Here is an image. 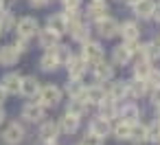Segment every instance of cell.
<instances>
[{
  "mask_svg": "<svg viewBox=\"0 0 160 145\" xmlns=\"http://www.w3.org/2000/svg\"><path fill=\"white\" fill-rule=\"evenodd\" d=\"M38 103H42L44 108H55V106H59V101L64 99V90L59 88V86H55V84H46V86H42L40 88V92H38Z\"/></svg>",
  "mask_w": 160,
  "mask_h": 145,
  "instance_id": "1",
  "label": "cell"
},
{
  "mask_svg": "<svg viewBox=\"0 0 160 145\" xmlns=\"http://www.w3.org/2000/svg\"><path fill=\"white\" fill-rule=\"evenodd\" d=\"M103 55H105V53H103L101 42H97V40H88V42L81 44V53H79V57H81L88 66H94L97 62H101Z\"/></svg>",
  "mask_w": 160,
  "mask_h": 145,
  "instance_id": "2",
  "label": "cell"
},
{
  "mask_svg": "<svg viewBox=\"0 0 160 145\" xmlns=\"http://www.w3.org/2000/svg\"><path fill=\"white\" fill-rule=\"evenodd\" d=\"M20 38H29V40H33L35 35H38V31H40V22H38V18H33V16H22L18 22H16V29H13Z\"/></svg>",
  "mask_w": 160,
  "mask_h": 145,
  "instance_id": "3",
  "label": "cell"
},
{
  "mask_svg": "<svg viewBox=\"0 0 160 145\" xmlns=\"http://www.w3.org/2000/svg\"><path fill=\"white\" fill-rule=\"evenodd\" d=\"M110 13V7H108V3L105 0H90L88 3V7H86V13H83V18L90 22H97V20H101V18H105Z\"/></svg>",
  "mask_w": 160,
  "mask_h": 145,
  "instance_id": "4",
  "label": "cell"
},
{
  "mask_svg": "<svg viewBox=\"0 0 160 145\" xmlns=\"http://www.w3.org/2000/svg\"><path fill=\"white\" fill-rule=\"evenodd\" d=\"M94 24H97V33H99L101 38H105V40H112V38L118 35V24H121V22L114 20L112 16L101 18V20H97Z\"/></svg>",
  "mask_w": 160,
  "mask_h": 145,
  "instance_id": "5",
  "label": "cell"
},
{
  "mask_svg": "<svg viewBox=\"0 0 160 145\" xmlns=\"http://www.w3.org/2000/svg\"><path fill=\"white\" fill-rule=\"evenodd\" d=\"M110 62H112V66H129L134 62V53L129 51V46L125 42H121L112 49V60Z\"/></svg>",
  "mask_w": 160,
  "mask_h": 145,
  "instance_id": "6",
  "label": "cell"
},
{
  "mask_svg": "<svg viewBox=\"0 0 160 145\" xmlns=\"http://www.w3.org/2000/svg\"><path fill=\"white\" fill-rule=\"evenodd\" d=\"M114 68H116V66H112V62H105V57H103L101 62H97V64L92 66L94 81H97V84H108V81H112V79H114Z\"/></svg>",
  "mask_w": 160,
  "mask_h": 145,
  "instance_id": "7",
  "label": "cell"
},
{
  "mask_svg": "<svg viewBox=\"0 0 160 145\" xmlns=\"http://www.w3.org/2000/svg\"><path fill=\"white\" fill-rule=\"evenodd\" d=\"M116 117H118V121H125V123L134 125V123L140 121V108L134 101H127L121 108H116Z\"/></svg>",
  "mask_w": 160,
  "mask_h": 145,
  "instance_id": "8",
  "label": "cell"
},
{
  "mask_svg": "<svg viewBox=\"0 0 160 145\" xmlns=\"http://www.w3.org/2000/svg\"><path fill=\"white\" fill-rule=\"evenodd\" d=\"M118 35L123 38V42H140V24L136 20H125L123 24H118Z\"/></svg>",
  "mask_w": 160,
  "mask_h": 145,
  "instance_id": "9",
  "label": "cell"
},
{
  "mask_svg": "<svg viewBox=\"0 0 160 145\" xmlns=\"http://www.w3.org/2000/svg\"><path fill=\"white\" fill-rule=\"evenodd\" d=\"M44 117H46V108H44L42 103H38V101L24 103V108H22V119H24V121H29V123H40Z\"/></svg>",
  "mask_w": 160,
  "mask_h": 145,
  "instance_id": "10",
  "label": "cell"
},
{
  "mask_svg": "<svg viewBox=\"0 0 160 145\" xmlns=\"http://www.w3.org/2000/svg\"><path fill=\"white\" fill-rule=\"evenodd\" d=\"M2 141L7 143V145H18V143H22V138H24V127L18 123V121H13V123H9L5 130H2Z\"/></svg>",
  "mask_w": 160,
  "mask_h": 145,
  "instance_id": "11",
  "label": "cell"
},
{
  "mask_svg": "<svg viewBox=\"0 0 160 145\" xmlns=\"http://www.w3.org/2000/svg\"><path fill=\"white\" fill-rule=\"evenodd\" d=\"M40 88H42L40 79L33 77V75H27V77L20 79V90H18V92H20L22 97H27V99H35L38 92H40Z\"/></svg>",
  "mask_w": 160,
  "mask_h": 145,
  "instance_id": "12",
  "label": "cell"
},
{
  "mask_svg": "<svg viewBox=\"0 0 160 145\" xmlns=\"http://www.w3.org/2000/svg\"><path fill=\"white\" fill-rule=\"evenodd\" d=\"M136 57L147 60V62H151V64H153L156 60H160V44H158V40H151V42H145V44H138Z\"/></svg>",
  "mask_w": 160,
  "mask_h": 145,
  "instance_id": "13",
  "label": "cell"
},
{
  "mask_svg": "<svg viewBox=\"0 0 160 145\" xmlns=\"http://www.w3.org/2000/svg\"><path fill=\"white\" fill-rule=\"evenodd\" d=\"M64 66H66V70H68V77H72V79H81V77L86 75V70H88V64H86L79 55H70V60H68Z\"/></svg>",
  "mask_w": 160,
  "mask_h": 145,
  "instance_id": "14",
  "label": "cell"
},
{
  "mask_svg": "<svg viewBox=\"0 0 160 145\" xmlns=\"http://www.w3.org/2000/svg\"><path fill=\"white\" fill-rule=\"evenodd\" d=\"M59 66H62V64H59V57H57V53H55V46H53V49H46V51L42 53V57H40V68H42L44 73H55Z\"/></svg>",
  "mask_w": 160,
  "mask_h": 145,
  "instance_id": "15",
  "label": "cell"
},
{
  "mask_svg": "<svg viewBox=\"0 0 160 145\" xmlns=\"http://www.w3.org/2000/svg\"><path fill=\"white\" fill-rule=\"evenodd\" d=\"M83 101L90 106V103H94V106H99L103 99H105V88L101 86V84H92V86H86L83 88Z\"/></svg>",
  "mask_w": 160,
  "mask_h": 145,
  "instance_id": "16",
  "label": "cell"
},
{
  "mask_svg": "<svg viewBox=\"0 0 160 145\" xmlns=\"http://www.w3.org/2000/svg\"><path fill=\"white\" fill-rule=\"evenodd\" d=\"M68 33H70V38L77 42V44H83V42H88L90 40V22L88 20H81V22H77L75 27H70L68 29Z\"/></svg>",
  "mask_w": 160,
  "mask_h": 145,
  "instance_id": "17",
  "label": "cell"
},
{
  "mask_svg": "<svg viewBox=\"0 0 160 145\" xmlns=\"http://www.w3.org/2000/svg\"><path fill=\"white\" fill-rule=\"evenodd\" d=\"M153 9H156V0H138V3L132 7L134 16L140 20H151L153 18Z\"/></svg>",
  "mask_w": 160,
  "mask_h": 145,
  "instance_id": "18",
  "label": "cell"
},
{
  "mask_svg": "<svg viewBox=\"0 0 160 145\" xmlns=\"http://www.w3.org/2000/svg\"><path fill=\"white\" fill-rule=\"evenodd\" d=\"M105 95L112 99V101H125L129 95H127V81H123V79H116V81H112L110 84V88L105 90Z\"/></svg>",
  "mask_w": 160,
  "mask_h": 145,
  "instance_id": "19",
  "label": "cell"
},
{
  "mask_svg": "<svg viewBox=\"0 0 160 145\" xmlns=\"http://www.w3.org/2000/svg\"><path fill=\"white\" fill-rule=\"evenodd\" d=\"M18 60H20V51L13 44L0 46V66H16Z\"/></svg>",
  "mask_w": 160,
  "mask_h": 145,
  "instance_id": "20",
  "label": "cell"
},
{
  "mask_svg": "<svg viewBox=\"0 0 160 145\" xmlns=\"http://www.w3.org/2000/svg\"><path fill=\"white\" fill-rule=\"evenodd\" d=\"M20 79H22V75L16 73V70H11V73H7L2 79H0V86L7 90V95H18V90H20Z\"/></svg>",
  "mask_w": 160,
  "mask_h": 145,
  "instance_id": "21",
  "label": "cell"
},
{
  "mask_svg": "<svg viewBox=\"0 0 160 145\" xmlns=\"http://www.w3.org/2000/svg\"><path fill=\"white\" fill-rule=\"evenodd\" d=\"M38 44H40V49H53V46H57L59 44V35L57 33H53L51 29H40L38 31Z\"/></svg>",
  "mask_w": 160,
  "mask_h": 145,
  "instance_id": "22",
  "label": "cell"
},
{
  "mask_svg": "<svg viewBox=\"0 0 160 145\" xmlns=\"http://www.w3.org/2000/svg\"><path fill=\"white\" fill-rule=\"evenodd\" d=\"M127 95L132 99H140L145 95H149V86L145 79H129L127 81Z\"/></svg>",
  "mask_w": 160,
  "mask_h": 145,
  "instance_id": "23",
  "label": "cell"
},
{
  "mask_svg": "<svg viewBox=\"0 0 160 145\" xmlns=\"http://www.w3.org/2000/svg\"><path fill=\"white\" fill-rule=\"evenodd\" d=\"M46 29H51V31L57 33L59 38L68 33V27H66V20H64L62 13H53V16H48V20H46Z\"/></svg>",
  "mask_w": 160,
  "mask_h": 145,
  "instance_id": "24",
  "label": "cell"
},
{
  "mask_svg": "<svg viewBox=\"0 0 160 145\" xmlns=\"http://www.w3.org/2000/svg\"><path fill=\"white\" fill-rule=\"evenodd\" d=\"M132 70H134V79H145V81H147V77L151 75L153 66H151V62H147V60H140V57H136V62H134Z\"/></svg>",
  "mask_w": 160,
  "mask_h": 145,
  "instance_id": "25",
  "label": "cell"
},
{
  "mask_svg": "<svg viewBox=\"0 0 160 145\" xmlns=\"http://www.w3.org/2000/svg\"><path fill=\"white\" fill-rule=\"evenodd\" d=\"M59 132H64V134H75L77 130H79V117H75V114H64L62 119H59Z\"/></svg>",
  "mask_w": 160,
  "mask_h": 145,
  "instance_id": "26",
  "label": "cell"
},
{
  "mask_svg": "<svg viewBox=\"0 0 160 145\" xmlns=\"http://www.w3.org/2000/svg\"><path fill=\"white\" fill-rule=\"evenodd\" d=\"M66 112H68V114H75V117H79V119H81V117L88 112V103L83 101V97H70Z\"/></svg>",
  "mask_w": 160,
  "mask_h": 145,
  "instance_id": "27",
  "label": "cell"
},
{
  "mask_svg": "<svg viewBox=\"0 0 160 145\" xmlns=\"http://www.w3.org/2000/svg\"><path fill=\"white\" fill-rule=\"evenodd\" d=\"M90 132H94L97 136H108L110 132H112V125H110V121L108 119H103V117H97V119H92L90 121Z\"/></svg>",
  "mask_w": 160,
  "mask_h": 145,
  "instance_id": "28",
  "label": "cell"
},
{
  "mask_svg": "<svg viewBox=\"0 0 160 145\" xmlns=\"http://www.w3.org/2000/svg\"><path fill=\"white\" fill-rule=\"evenodd\" d=\"M116 108H118V106H116V101H112V99L105 95V99L99 103V117H103V119H108V121H110V119H114V117H116Z\"/></svg>",
  "mask_w": 160,
  "mask_h": 145,
  "instance_id": "29",
  "label": "cell"
},
{
  "mask_svg": "<svg viewBox=\"0 0 160 145\" xmlns=\"http://www.w3.org/2000/svg\"><path fill=\"white\" fill-rule=\"evenodd\" d=\"M57 134H59V125H57L55 121H44V123L40 125V136H42V141H55Z\"/></svg>",
  "mask_w": 160,
  "mask_h": 145,
  "instance_id": "30",
  "label": "cell"
},
{
  "mask_svg": "<svg viewBox=\"0 0 160 145\" xmlns=\"http://www.w3.org/2000/svg\"><path fill=\"white\" fill-rule=\"evenodd\" d=\"M83 88H86V84H83L81 79L68 77V81H66V86H64V92H66L68 97H81V95H83Z\"/></svg>",
  "mask_w": 160,
  "mask_h": 145,
  "instance_id": "31",
  "label": "cell"
},
{
  "mask_svg": "<svg viewBox=\"0 0 160 145\" xmlns=\"http://www.w3.org/2000/svg\"><path fill=\"white\" fill-rule=\"evenodd\" d=\"M16 22H18V18L13 16V11H2V13H0V31H2V33L13 31Z\"/></svg>",
  "mask_w": 160,
  "mask_h": 145,
  "instance_id": "32",
  "label": "cell"
},
{
  "mask_svg": "<svg viewBox=\"0 0 160 145\" xmlns=\"http://www.w3.org/2000/svg\"><path fill=\"white\" fill-rule=\"evenodd\" d=\"M129 141H136V143H145L147 141V125H142L140 121L132 125L129 130Z\"/></svg>",
  "mask_w": 160,
  "mask_h": 145,
  "instance_id": "33",
  "label": "cell"
},
{
  "mask_svg": "<svg viewBox=\"0 0 160 145\" xmlns=\"http://www.w3.org/2000/svg\"><path fill=\"white\" fill-rule=\"evenodd\" d=\"M129 130H132V125L125 123V121H118V123L112 127V132H114V136H116L118 141H129Z\"/></svg>",
  "mask_w": 160,
  "mask_h": 145,
  "instance_id": "34",
  "label": "cell"
},
{
  "mask_svg": "<svg viewBox=\"0 0 160 145\" xmlns=\"http://www.w3.org/2000/svg\"><path fill=\"white\" fill-rule=\"evenodd\" d=\"M55 53H57V57H59V64H62V66H64V64L70 60V55H72L70 46H66V44H57V46H55Z\"/></svg>",
  "mask_w": 160,
  "mask_h": 145,
  "instance_id": "35",
  "label": "cell"
},
{
  "mask_svg": "<svg viewBox=\"0 0 160 145\" xmlns=\"http://www.w3.org/2000/svg\"><path fill=\"white\" fill-rule=\"evenodd\" d=\"M147 141H151V143L160 141V121H153L151 125H147Z\"/></svg>",
  "mask_w": 160,
  "mask_h": 145,
  "instance_id": "36",
  "label": "cell"
},
{
  "mask_svg": "<svg viewBox=\"0 0 160 145\" xmlns=\"http://www.w3.org/2000/svg\"><path fill=\"white\" fill-rule=\"evenodd\" d=\"M81 145H103V138H101V136H97L94 132H86V136H83Z\"/></svg>",
  "mask_w": 160,
  "mask_h": 145,
  "instance_id": "37",
  "label": "cell"
},
{
  "mask_svg": "<svg viewBox=\"0 0 160 145\" xmlns=\"http://www.w3.org/2000/svg\"><path fill=\"white\" fill-rule=\"evenodd\" d=\"M13 46H16V49L20 51V55H22V53H27V51L31 49V40H29V38H20V35H18Z\"/></svg>",
  "mask_w": 160,
  "mask_h": 145,
  "instance_id": "38",
  "label": "cell"
},
{
  "mask_svg": "<svg viewBox=\"0 0 160 145\" xmlns=\"http://www.w3.org/2000/svg\"><path fill=\"white\" fill-rule=\"evenodd\" d=\"M149 99H151L153 106H160V86H156V88L149 90Z\"/></svg>",
  "mask_w": 160,
  "mask_h": 145,
  "instance_id": "39",
  "label": "cell"
},
{
  "mask_svg": "<svg viewBox=\"0 0 160 145\" xmlns=\"http://www.w3.org/2000/svg\"><path fill=\"white\" fill-rule=\"evenodd\" d=\"M81 3H83V0H62L64 9H79V7H81Z\"/></svg>",
  "mask_w": 160,
  "mask_h": 145,
  "instance_id": "40",
  "label": "cell"
},
{
  "mask_svg": "<svg viewBox=\"0 0 160 145\" xmlns=\"http://www.w3.org/2000/svg\"><path fill=\"white\" fill-rule=\"evenodd\" d=\"M48 3L51 0H29V5L33 9H44V7H48Z\"/></svg>",
  "mask_w": 160,
  "mask_h": 145,
  "instance_id": "41",
  "label": "cell"
},
{
  "mask_svg": "<svg viewBox=\"0 0 160 145\" xmlns=\"http://www.w3.org/2000/svg\"><path fill=\"white\" fill-rule=\"evenodd\" d=\"M13 3H16V0H0V13H2V11H11Z\"/></svg>",
  "mask_w": 160,
  "mask_h": 145,
  "instance_id": "42",
  "label": "cell"
},
{
  "mask_svg": "<svg viewBox=\"0 0 160 145\" xmlns=\"http://www.w3.org/2000/svg\"><path fill=\"white\" fill-rule=\"evenodd\" d=\"M151 20H156L158 24H160V3H156V9H153V18Z\"/></svg>",
  "mask_w": 160,
  "mask_h": 145,
  "instance_id": "43",
  "label": "cell"
},
{
  "mask_svg": "<svg viewBox=\"0 0 160 145\" xmlns=\"http://www.w3.org/2000/svg\"><path fill=\"white\" fill-rule=\"evenodd\" d=\"M7 97H9V95H7V90L0 86V106H2V101H7Z\"/></svg>",
  "mask_w": 160,
  "mask_h": 145,
  "instance_id": "44",
  "label": "cell"
},
{
  "mask_svg": "<svg viewBox=\"0 0 160 145\" xmlns=\"http://www.w3.org/2000/svg\"><path fill=\"white\" fill-rule=\"evenodd\" d=\"M123 3H125V5H127V7H134V5H136V3H138V0H123Z\"/></svg>",
  "mask_w": 160,
  "mask_h": 145,
  "instance_id": "45",
  "label": "cell"
},
{
  "mask_svg": "<svg viewBox=\"0 0 160 145\" xmlns=\"http://www.w3.org/2000/svg\"><path fill=\"white\" fill-rule=\"evenodd\" d=\"M2 121H5V108L0 106V123H2Z\"/></svg>",
  "mask_w": 160,
  "mask_h": 145,
  "instance_id": "46",
  "label": "cell"
},
{
  "mask_svg": "<svg viewBox=\"0 0 160 145\" xmlns=\"http://www.w3.org/2000/svg\"><path fill=\"white\" fill-rule=\"evenodd\" d=\"M42 145H57V143H55V141H44Z\"/></svg>",
  "mask_w": 160,
  "mask_h": 145,
  "instance_id": "47",
  "label": "cell"
},
{
  "mask_svg": "<svg viewBox=\"0 0 160 145\" xmlns=\"http://www.w3.org/2000/svg\"><path fill=\"white\" fill-rule=\"evenodd\" d=\"M156 108H158V119H160V106H156Z\"/></svg>",
  "mask_w": 160,
  "mask_h": 145,
  "instance_id": "48",
  "label": "cell"
},
{
  "mask_svg": "<svg viewBox=\"0 0 160 145\" xmlns=\"http://www.w3.org/2000/svg\"><path fill=\"white\" fill-rule=\"evenodd\" d=\"M2 35H5V33H2V31H0V38H2Z\"/></svg>",
  "mask_w": 160,
  "mask_h": 145,
  "instance_id": "49",
  "label": "cell"
},
{
  "mask_svg": "<svg viewBox=\"0 0 160 145\" xmlns=\"http://www.w3.org/2000/svg\"><path fill=\"white\" fill-rule=\"evenodd\" d=\"M158 44H160V40H158Z\"/></svg>",
  "mask_w": 160,
  "mask_h": 145,
  "instance_id": "50",
  "label": "cell"
}]
</instances>
